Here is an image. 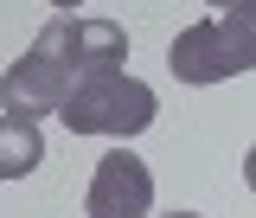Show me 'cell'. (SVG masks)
<instances>
[{"label":"cell","mask_w":256,"mask_h":218,"mask_svg":"<svg viewBox=\"0 0 256 218\" xmlns=\"http://www.w3.org/2000/svg\"><path fill=\"white\" fill-rule=\"evenodd\" d=\"M58 116L70 135H141V128L160 116L154 90L128 71H96V77H77L64 90Z\"/></svg>","instance_id":"6da1fadb"},{"label":"cell","mask_w":256,"mask_h":218,"mask_svg":"<svg viewBox=\"0 0 256 218\" xmlns=\"http://www.w3.org/2000/svg\"><path fill=\"white\" fill-rule=\"evenodd\" d=\"M166 64H173L180 84H224L237 71H256V52H250V39L237 32L230 13H212V20H198V26H186L173 39Z\"/></svg>","instance_id":"7a4b0ae2"},{"label":"cell","mask_w":256,"mask_h":218,"mask_svg":"<svg viewBox=\"0 0 256 218\" xmlns=\"http://www.w3.org/2000/svg\"><path fill=\"white\" fill-rule=\"evenodd\" d=\"M32 45L52 52L70 84L77 77H96V71H122V58H128V32L116 20H84V13H58Z\"/></svg>","instance_id":"3957f363"},{"label":"cell","mask_w":256,"mask_h":218,"mask_svg":"<svg viewBox=\"0 0 256 218\" xmlns=\"http://www.w3.org/2000/svg\"><path fill=\"white\" fill-rule=\"evenodd\" d=\"M84 212L90 218H148L154 212V173H148V160L134 148H109L90 173Z\"/></svg>","instance_id":"277c9868"},{"label":"cell","mask_w":256,"mask_h":218,"mask_svg":"<svg viewBox=\"0 0 256 218\" xmlns=\"http://www.w3.org/2000/svg\"><path fill=\"white\" fill-rule=\"evenodd\" d=\"M64 90H70V77L58 71V58L32 45L26 58L0 77V109H6V116H32V122H38V116H58Z\"/></svg>","instance_id":"5b68a950"},{"label":"cell","mask_w":256,"mask_h":218,"mask_svg":"<svg viewBox=\"0 0 256 218\" xmlns=\"http://www.w3.org/2000/svg\"><path fill=\"white\" fill-rule=\"evenodd\" d=\"M45 160V135L32 116H0V180H26Z\"/></svg>","instance_id":"8992f818"},{"label":"cell","mask_w":256,"mask_h":218,"mask_svg":"<svg viewBox=\"0 0 256 218\" xmlns=\"http://www.w3.org/2000/svg\"><path fill=\"white\" fill-rule=\"evenodd\" d=\"M244 186L256 192V148H250V154H244Z\"/></svg>","instance_id":"52a82bcc"},{"label":"cell","mask_w":256,"mask_h":218,"mask_svg":"<svg viewBox=\"0 0 256 218\" xmlns=\"http://www.w3.org/2000/svg\"><path fill=\"white\" fill-rule=\"evenodd\" d=\"M52 7H64V13H77V7H84V0H52Z\"/></svg>","instance_id":"ba28073f"},{"label":"cell","mask_w":256,"mask_h":218,"mask_svg":"<svg viewBox=\"0 0 256 218\" xmlns=\"http://www.w3.org/2000/svg\"><path fill=\"white\" fill-rule=\"evenodd\" d=\"M160 218H198V212H160Z\"/></svg>","instance_id":"9c48e42d"},{"label":"cell","mask_w":256,"mask_h":218,"mask_svg":"<svg viewBox=\"0 0 256 218\" xmlns=\"http://www.w3.org/2000/svg\"><path fill=\"white\" fill-rule=\"evenodd\" d=\"M205 7H230V0H205Z\"/></svg>","instance_id":"30bf717a"}]
</instances>
